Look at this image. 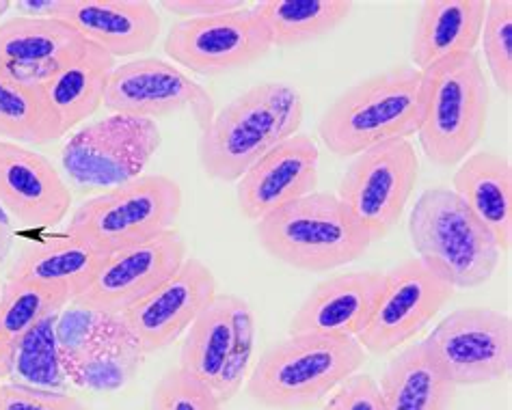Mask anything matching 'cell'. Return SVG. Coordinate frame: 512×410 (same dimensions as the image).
Segmentation results:
<instances>
[{
    "instance_id": "6da1fadb",
    "label": "cell",
    "mask_w": 512,
    "mask_h": 410,
    "mask_svg": "<svg viewBox=\"0 0 512 410\" xmlns=\"http://www.w3.org/2000/svg\"><path fill=\"white\" fill-rule=\"evenodd\" d=\"M303 117V98L292 85L260 82L214 113L201 132V169L217 182H238L273 147L299 134Z\"/></svg>"
},
{
    "instance_id": "7a4b0ae2",
    "label": "cell",
    "mask_w": 512,
    "mask_h": 410,
    "mask_svg": "<svg viewBox=\"0 0 512 410\" xmlns=\"http://www.w3.org/2000/svg\"><path fill=\"white\" fill-rule=\"evenodd\" d=\"M422 72L402 65L348 87L333 100L318 123L320 141L340 158L411 139L420 123Z\"/></svg>"
},
{
    "instance_id": "3957f363",
    "label": "cell",
    "mask_w": 512,
    "mask_h": 410,
    "mask_svg": "<svg viewBox=\"0 0 512 410\" xmlns=\"http://www.w3.org/2000/svg\"><path fill=\"white\" fill-rule=\"evenodd\" d=\"M491 89L476 52L458 54L422 72L417 139L439 169L461 164L487 132Z\"/></svg>"
},
{
    "instance_id": "277c9868",
    "label": "cell",
    "mask_w": 512,
    "mask_h": 410,
    "mask_svg": "<svg viewBox=\"0 0 512 410\" xmlns=\"http://www.w3.org/2000/svg\"><path fill=\"white\" fill-rule=\"evenodd\" d=\"M366 363L355 337L290 335L255 363L249 398L273 410L316 408Z\"/></svg>"
},
{
    "instance_id": "5b68a950",
    "label": "cell",
    "mask_w": 512,
    "mask_h": 410,
    "mask_svg": "<svg viewBox=\"0 0 512 410\" xmlns=\"http://www.w3.org/2000/svg\"><path fill=\"white\" fill-rule=\"evenodd\" d=\"M255 238L277 262L303 272H331L357 262L368 238L333 193L296 199L255 223Z\"/></svg>"
},
{
    "instance_id": "8992f818",
    "label": "cell",
    "mask_w": 512,
    "mask_h": 410,
    "mask_svg": "<svg viewBox=\"0 0 512 410\" xmlns=\"http://www.w3.org/2000/svg\"><path fill=\"white\" fill-rule=\"evenodd\" d=\"M409 236L420 257L454 290H474L495 275L502 251L452 188H430L415 201Z\"/></svg>"
},
{
    "instance_id": "52a82bcc",
    "label": "cell",
    "mask_w": 512,
    "mask_h": 410,
    "mask_svg": "<svg viewBox=\"0 0 512 410\" xmlns=\"http://www.w3.org/2000/svg\"><path fill=\"white\" fill-rule=\"evenodd\" d=\"M182 205L178 182L167 175H141L78 205L65 234L111 255L171 231Z\"/></svg>"
},
{
    "instance_id": "ba28073f",
    "label": "cell",
    "mask_w": 512,
    "mask_h": 410,
    "mask_svg": "<svg viewBox=\"0 0 512 410\" xmlns=\"http://www.w3.org/2000/svg\"><path fill=\"white\" fill-rule=\"evenodd\" d=\"M57 339L67 380L89 391L126 387L145 357L124 316L74 303L59 313Z\"/></svg>"
},
{
    "instance_id": "9c48e42d",
    "label": "cell",
    "mask_w": 512,
    "mask_h": 410,
    "mask_svg": "<svg viewBox=\"0 0 512 410\" xmlns=\"http://www.w3.org/2000/svg\"><path fill=\"white\" fill-rule=\"evenodd\" d=\"M160 145L163 134L156 121L109 115L67 139L61 164L74 186L111 190L141 177Z\"/></svg>"
},
{
    "instance_id": "30bf717a",
    "label": "cell",
    "mask_w": 512,
    "mask_h": 410,
    "mask_svg": "<svg viewBox=\"0 0 512 410\" xmlns=\"http://www.w3.org/2000/svg\"><path fill=\"white\" fill-rule=\"evenodd\" d=\"M420 175V160L411 141L381 143L355 156L346 169L338 199L372 242L396 229Z\"/></svg>"
},
{
    "instance_id": "8fae6325",
    "label": "cell",
    "mask_w": 512,
    "mask_h": 410,
    "mask_svg": "<svg viewBox=\"0 0 512 410\" xmlns=\"http://www.w3.org/2000/svg\"><path fill=\"white\" fill-rule=\"evenodd\" d=\"M456 387L504 380L512 367V320L489 307L456 309L424 339Z\"/></svg>"
},
{
    "instance_id": "7c38bea8",
    "label": "cell",
    "mask_w": 512,
    "mask_h": 410,
    "mask_svg": "<svg viewBox=\"0 0 512 410\" xmlns=\"http://www.w3.org/2000/svg\"><path fill=\"white\" fill-rule=\"evenodd\" d=\"M452 296L454 287L420 257L404 259L385 272L379 303L357 341L374 357H387L420 335Z\"/></svg>"
},
{
    "instance_id": "4fadbf2b",
    "label": "cell",
    "mask_w": 512,
    "mask_h": 410,
    "mask_svg": "<svg viewBox=\"0 0 512 410\" xmlns=\"http://www.w3.org/2000/svg\"><path fill=\"white\" fill-rule=\"evenodd\" d=\"M165 54L201 76L249 70L273 50L271 35L253 3L212 18L180 20L165 37Z\"/></svg>"
},
{
    "instance_id": "5bb4252c",
    "label": "cell",
    "mask_w": 512,
    "mask_h": 410,
    "mask_svg": "<svg viewBox=\"0 0 512 410\" xmlns=\"http://www.w3.org/2000/svg\"><path fill=\"white\" fill-rule=\"evenodd\" d=\"M111 115L167 119L191 108L204 132L214 117L212 95L188 78L180 67L163 59H137L117 65L106 87L104 104Z\"/></svg>"
},
{
    "instance_id": "9a60e30c",
    "label": "cell",
    "mask_w": 512,
    "mask_h": 410,
    "mask_svg": "<svg viewBox=\"0 0 512 410\" xmlns=\"http://www.w3.org/2000/svg\"><path fill=\"white\" fill-rule=\"evenodd\" d=\"M188 257V244L178 229L154 240L106 255L91 283L72 303L100 313H126L165 283Z\"/></svg>"
},
{
    "instance_id": "2e32d148",
    "label": "cell",
    "mask_w": 512,
    "mask_h": 410,
    "mask_svg": "<svg viewBox=\"0 0 512 410\" xmlns=\"http://www.w3.org/2000/svg\"><path fill=\"white\" fill-rule=\"evenodd\" d=\"M217 290L219 285L212 270L201 259L188 255L165 283L121 316L141 350L152 354L171 346L186 333L199 313L212 305L219 294Z\"/></svg>"
},
{
    "instance_id": "e0dca14e",
    "label": "cell",
    "mask_w": 512,
    "mask_h": 410,
    "mask_svg": "<svg viewBox=\"0 0 512 410\" xmlns=\"http://www.w3.org/2000/svg\"><path fill=\"white\" fill-rule=\"evenodd\" d=\"M320 152L312 136L294 134L273 147L240 177L236 199L242 216L253 223L284 205L314 195L320 175Z\"/></svg>"
},
{
    "instance_id": "ac0fdd59",
    "label": "cell",
    "mask_w": 512,
    "mask_h": 410,
    "mask_svg": "<svg viewBox=\"0 0 512 410\" xmlns=\"http://www.w3.org/2000/svg\"><path fill=\"white\" fill-rule=\"evenodd\" d=\"M0 205L26 227H57L70 214L72 190L46 156L0 141Z\"/></svg>"
},
{
    "instance_id": "d6986e66",
    "label": "cell",
    "mask_w": 512,
    "mask_h": 410,
    "mask_svg": "<svg viewBox=\"0 0 512 410\" xmlns=\"http://www.w3.org/2000/svg\"><path fill=\"white\" fill-rule=\"evenodd\" d=\"M87 44L72 26L52 18L16 16L0 22V78L42 87Z\"/></svg>"
},
{
    "instance_id": "ffe728a7",
    "label": "cell",
    "mask_w": 512,
    "mask_h": 410,
    "mask_svg": "<svg viewBox=\"0 0 512 410\" xmlns=\"http://www.w3.org/2000/svg\"><path fill=\"white\" fill-rule=\"evenodd\" d=\"M52 20L72 26L113 59L152 50L160 35V16L150 0H59Z\"/></svg>"
},
{
    "instance_id": "44dd1931",
    "label": "cell",
    "mask_w": 512,
    "mask_h": 410,
    "mask_svg": "<svg viewBox=\"0 0 512 410\" xmlns=\"http://www.w3.org/2000/svg\"><path fill=\"white\" fill-rule=\"evenodd\" d=\"M385 272H344L318 283L290 320V335L359 337L383 292Z\"/></svg>"
},
{
    "instance_id": "7402d4cb",
    "label": "cell",
    "mask_w": 512,
    "mask_h": 410,
    "mask_svg": "<svg viewBox=\"0 0 512 410\" xmlns=\"http://www.w3.org/2000/svg\"><path fill=\"white\" fill-rule=\"evenodd\" d=\"M487 0H426L417 11L411 63L424 72L450 57L476 52Z\"/></svg>"
},
{
    "instance_id": "603a6c76",
    "label": "cell",
    "mask_w": 512,
    "mask_h": 410,
    "mask_svg": "<svg viewBox=\"0 0 512 410\" xmlns=\"http://www.w3.org/2000/svg\"><path fill=\"white\" fill-rule=\"evenodd\" d=\"M452 190L487 227L502 255L512 249V164L495 152H471L452 175Z\"/></svg>"
},
{
    "instance_id": "cb8c5ba5",
    "label": "cell",
    "mask_w": 512,
    "mask_h": 410,
    "mask_svg": "<svg viewBox=\"0 0 512 410\" xmlns=\"http://www.w3.org/2000/svg\"><path fill=\"white\" fill-rule=\"evenodd\" d=\"M100 251L72 236H52L42 242L24 244L7 279L59 287L72 300L85 290L102 264Z\"/></svg>"
},
{
    "instance_id": "d4e9b609",
    "label": "cell",
    "mask_w": 512,
    "mask_h": 410,
    "mask_svg": "<svg viewBox=\"0 0 512 410\" xmlns=\"http://www.w3.org/2000/svg\"><path fill=\"white\" fill-rule=\"evenodd\" d=\"M115 67L117 59L109 52L87 44L76 59L42 85L52 111L61 121L63 136L100 111Z\"/></svg>"
},
{
    "instance_id": "484cf974",
    "label": "cell",
    "mask_w": 512,
    "mask_h": 410,
    "mask_svg": "<svg viewBox=\"0 0 512 410\" xmlns=\"http://www.w3.org/2000/svg\"><path fill=\"white\" fill-rule=\"evenodd\" d=\"M379 389L385 410H450L456 395V385L424 341L389 361Z\"/></svg>"
},
{
    "instance_id": "4316f807",
    "label": "cell",
    "mask_w": 512,
    "mask_h": 410,
    "mask_svg": "<svg viewBox=\"0 0 512 410\" xmlns=\"http://www.w3.org/2000/svg\"><path fill=\"white\" fill-rule=\"evenodd\" d=\"M350 0H260L253 3L273 48H301L329 37L350 18Z\"/></svg>"
},
{
    "instance_id": "83f0119b",
    "label": "cell",
    "mask_w": 512,
    "mask_h": 410,
    "mask_svg": "<svg viewBox=\"0 0 512 410\" xmlns=\"http://www.w3.org/2000/svg\"><path fill=\"white\" fill-rule=\"evenodd\" d=\"M61 136V121L42 87L0 78V141L37 147Z\"/></svg>"
},
{
    "instance_id": "f1b7e54d",
    "label": "cell",
    "mask_w": 512,
    "mask_h": 410,
    "mask_svg": "<svg viewBox=\"0 0 512 410\" xmlns=\"http://www.w3.org/2000/svg\"><path fill=\"white\" fill-rule=\"evenodd\" d=\"M229 348H232V313L229 294H217L212 305L188 326L180 352V369L208 387L217 385Z\"/></svg>"
},
{
    "instance_id": "f546056e",
    "label": "cell",
    "mask_w": 512,
    "mask_h": 410,
    "mask_svg": "<svg viewBox=\"0 0 512 410\" xmlns=\"http://www.w3.org/2000/svg\"><path fill=\"white\" fill-rule=\"evenodd\" d=\"M57 320L59 316L46 318L13 344L11 376L7 382H16V385L33 389L67 393L70 380H67L61 361Z\"/></svg>"
},
{
    "instance_id": "4dcf8cb0",
    "label": "cell",
    "mask_w": 512,
    "mask_h": 410,
    "mask_svg": "<svg viewBox=\"0 0 512 410\" xmlns=\"http://www.w3.org/2000/svg\"><path fill=\"white\" fill-rule=\"evenodd\" d=\"M70 303L72 296L59 287L7 279L0 287V331L16 344L33 326L59 316Z\"/></svg>"
},
{
    "instance_id": "1f68e13d",
    "label": "cell",
    "mask_w": 512,
    "mask_h": 410,
    "mask_svg": "<svg viewBox=\"0 0 512 410\" xmlns=\"http://www.w3.org/2000/svg\"><path fill=\"white\" fill-rule=\"evenodd\" d=\"M229 313H232V348H229L223 372L212 391L225 404L236 398L242 382L249 376V365L253 361L255 348V318L245 298L229 294Z\"/></svg>"
},
{
    "instance_id": "d6a6232c",
    "label": "cell",
    "mask_w": 512,
    "mask_h": 410,
    "mask_svg": "<svg viewBox=\"0 0 512 410\" xmlns=\"http://www.w3.org/2000/svg\"><path fill=\"white\" fill-rule=\"evenodd\" d=\"M484 63L495 87L512 95V3L510 0H489L480 33Z\"/></svg>"
},
{
    "instance_id": "836d02e7",
    "label": "cell",
    "mask_w": 512,
    "mask_h": 410,
    "mask_svg": "<svg viewBox=\"0 0 512 410\" xmlns=\"http://www.w3.org/2000/svg\"><path fill=\"white\" fill-rule=\"evenodd\" d=\"M150 410H223V402L206 382L173 367L154 385Z\"/></svg>"
},
{
    "instance_id": "e575fe53",
    "label": "cell",
    "mask_w": 512,
    "mask_h": 410,
    "mask_svg": "<svg viewBox=\"0 0 512 410\" xmlns=\"http://www.w3.org/2000/svg\"><path fill=\"white\" fill-rule=\"evenodd\" d=\"M0 410H89L76 395L44 391L3 382L0 385Z\"/></svg>"
},
{
    "instance_id": "d590c367",
    "label": "cell",
    "mask_w": 512,
    "mask_h": 410,
    "mask_svg": "<svg viewBox=\"0 0 512 410\" xmlns=\"http://www.w3.org/2000/svg\"><path fill=\"white\" fill-rule=\"evenodd\" d=\"M325 410H385L379 382L370 374H353L333 391Z\"/></svg>"
},
{
    "instance_id": "8d00e7d4",
    "label": "cell",
    "mask_w": 512,
    "mask_h": 410,
    "mask_svg": "<svg viewBox=\"0 0 512 410\" xmlns=\"http://www.w3.org/2000/svg\"><path fill=\"white\" fill-rule=\"evenodd\" d=\"M249 5L251 3H247V0H160L158 3L160 9L173 13V16H180L182 20L221 16V13L238 11Z\"/></svg>"
},
{
    "instance_id": "74e56055",
    "label": "cell",
    "mask_w": 512,
    "mask_h": 410,
    "mask_svg": "<svg viewBox=\"0 0 512 410\" xmlns=\"http://www.w3.org/2000/svg\"><path fill=\"white\" fill-rule=\"evenodd\" d=\"M11 363H13V341L0 331V380L7 382L11 376Z\"/></svg>"
},
{
    "instance_id": "f35d334b",
    "label": "cell",
    "mask_w": 512,
    "mask_h": 410,
    "mask_svg": "<svg viewBox=\"0 0 512 410\" xmlns=\"http://www.w3.org/2000/svg\"><path fill=\"white\" fill-rule=\"evenodd\" d=\"M13 7L11 0H0V20L5 18V13H9V9Z\"/></svg>"
},
{
    "instance_id": "ab89813d",
    "label": "cell",
    "mask_w": 512,
    "mask_h": 410,
    "mask_svg": "<svg viewBox=\"0 0 512 410\" xmlns=\"http://www.w3.org/2000/svg\"><path fill=\"white\" fill-rule=\"evenodd\" d=\"M0 385H3V380H0Z\"/></svg>"
}]
</instances>
